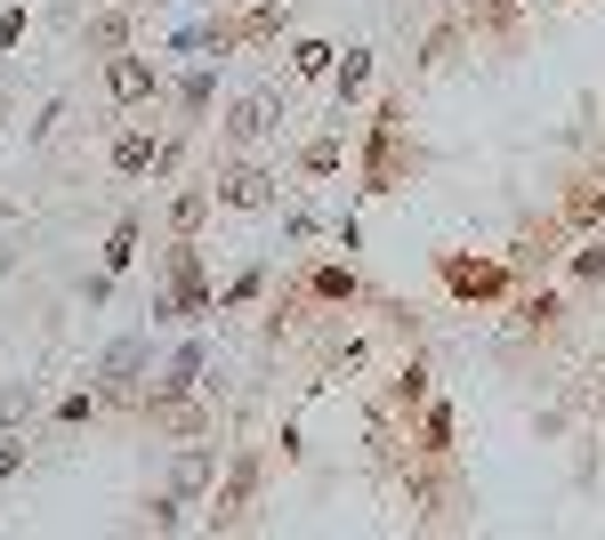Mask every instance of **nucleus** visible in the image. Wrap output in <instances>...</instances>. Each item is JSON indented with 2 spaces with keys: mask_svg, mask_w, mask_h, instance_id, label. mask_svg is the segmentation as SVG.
Listing matches in <instances>:
<instances>
[{
  "mask_svg": "<svg viewBox=\"0 0 605 540\" xmlns=\"http://www.w3.org/2000/svg\"><path fill=\"white\" fill-rule=\"evenodd\" d=\"M202 218H211V194H202V186L170 202V234H202Z\"/></svg>",
  "mask_w": 605,
  "mask_h": 540,
  "instance_id": "obj_18",
  "label": "nucleus"
},
{
  "mask_svg": "<svg viewBox=\"0 0 605 540\" xmlns=\"http://www.w3.org/2000/svg\"><path fill=\"white\" fill-rule=\"evenodd\" d=\"M315 298H355V275H348V266H323V275H315Z\"/></svg>",
  "mask_w": 605,
  "mask_h": 540,
  "instance_id": "obj_22",
  "label": "nucleus"
},
{
  "mask_svg": "<svg viewBox=\"0 0 605 540\" xmlns=\"http://www.w3.org/2000/svg\"><path fill=\"white\" fill-rule=\"evenodd\" d=\"M138 371H146V340L129 331V340H114L106 363H97V387H106V395H129V387H138Z\"/></svg>",
  "mask_w": 605,
  "mask_h": 540,
  "instance_id": "obj_5",
  "label": "nucleus"
},
{
  "mask_svg": "<svg viewBox=\"0 0 605 540\" xmlns=\"http://www.w3.org/2000/svg\"><path fill=\"white\" fill-rule=\"evenodd\" d=\"M178 509H186L178 492H170V500H154V509H146V524H154V532H170V524H178Z\"/></svg>",
  "mask_w": 605,
  "mask_h": 540,
  "instance_id": "obj_27",
  "label": "nucleus"
},
{
  "mask_svg": "<svg viewBox=\"0 0 605 540\" xmlns=\"http://www.w3.org/2000/svg\"><path fill=\"white\" fill-rule=\"evenodd\" d=\"M420 395H428V371H420V363H412V371H396V403H403V412H412Z\"/></svg>",
  "mask_w": 605,
  "mask_h": 540,
  "instance_id": "obj_23",
  "label": "nucleus"
},
{
  "mask_svg": "<svg viewBox=\"0 0 605 540\" xmlns=\"http://www.w3.org/2000/svg\"><path fill=\"white\" fill-rule=\"evenodd\" d=\"M420 452H428V460H445V452H452V412H445V403H428V420H420Z\"/></svg>",
  "mask_w": 605,
  "mask_h": 540,
  "instance_id": "obj_17",
  "label": "nucleus"
},
{
  "mask_svg": "<svg viewBox=\"0 0 605 540\" xmlns=\"http://www.w3.org/2000/svg\"><path fill=\"white\" fill-rule=\"evenodd\" d=\"M211 484H218V452H211V444H178V460H170V492L194 500V492H211Z\"/></svg>",
  "mask_w": 605,
  "mask_h": 540,
  "instance_id": "obj_6",
  "label": "nucleus"
},
{
  "mask_svg": "<svg viewBox=\"0 0 605 540\" xmlns=\"http://www.w3.org/2000/svg\"><path fill=\"white\" fill-rule=\"evenodd\" d=\"M211 97H218V73H211V65L178 81V106H186V114H211Z\"/></svg>",
  "mask_w": 605,
  "mask_h": 540,
  "instance_id": "obj_20",
  "label": "nucleus"
},
{
  "mask_svg": "<svg viewBox=\"0 0 605 540\" xmlns=\"http://www.w3.org/2000/svg\"><path fill=\"white\" fill-rule=\"evenodd\" d=\"M17 468H25V444H17V435H0V484H9Z\"/></svg>",
  "mask_w": 605,
  "mask_h": 540,
  "instance_id": "obj_28",
  "label": "nucleus"
},
{
  "mask_svg": "<svg viewBox=\"0 0 605 540\" xmlns=\"http://www.w3.org/2000/svg\"><path fill=\"white\" fill-rule=\"evenodd\" d=\"M557 315H565V307H557V298L541 291V298H533V307H525V331H557Z\"/></svg>",
  "mask_w": 605,
  "mask_h": 540,
  "instance_id": "obj_24",
  "label": "nucleus"
},
{
  "mask_svg": "<svg viewBox=\"0 0 605 540\" xmlns=\"http://www.w3.org/2000/svg\"><path fill=\"white\" fill-rule=\"evenodd\" d=\"M565 218H574V226H589V218H605V178H582L574 194H565Z\"/></svg>",
  "mask_w": 605,
  "mask_h": 540,
  "instance_id": "obj_16",
  "label": "nucleus"
},
{
  "mask_svg": "<svg viewBox=\"0 0 605 540\" xmlns=\"http://www.w3.org/2000/svg\"><path fill=\"white\" fill-rule=\"evenodd\" d=\"M445 283L460 298H492L500 283H509V266H500V258H445Z\"/></svg>",
  "mask_w": 605,
  "mask_h": 540,
  "instance_id": "obj_8",
  "label": "nucleus"
},
{
  "mask_svg": "<svg viewBox=\"0 0 605 540\" xmlns=\"http://www.w3.org/2000/svg\"><path fill=\"white\" fill-rule=\"evenodd\" d=\"M106 97L114 106H146L154 97V65L146 57H106Z\"/></svg>",
  "mask_w": 605,
  "mask_h": 540,
  "instance_id": "obj_7",
  "label": "nucleus"
},
{
  "mask_svg": "<svg viewBox=\"0 0 605 540\" xmlns=\"http://www.w3.org/2000/svg\"><path fill=\"white\" fill-rule=\"evenodd\" d=\"M485 17H509V0H485Z\"/></svg>",
  "mask_w": 605,
  "mask_h": 540,
  "instance_id": "obj_30",
  "label": "nucleus"
},
{
  "mask_svg": "<svg viewBox=\"0 0 605 540\" xmlns=\"http://www.w3.org/2000/svg\"><path fill=\"white\" fill-rule=\"evenodd\" d=\"M266 129H275V97H243L234 121H226V138H234V146H258Z\"/></svg>",
  "mask_w": 605,
  "mask_h": 540,
  "instance_id": "obj_11",
  "label": "nucleus"
},
{
  "mask_svg": "<svg viewBox=\"0 0 605 540\" xmlns=\"http://www.w3.org/2000/svg\"><path fill=\"white\" fill-rule=\"evenodd\" d=\"M331 65H340V49H331V41H299V49H291V73H299V81H323Z\"/></svg>",
  "mask_w": 605,
  "mask_h": 540,
  "instance_id": "obj_15",
  "label": "nucleus"
},
{
  "mask_svg": "<svg viewBox=\"0 0 605 540\" xmlns=\"http://www.w3.org/2000/svg\"><path fill=\"white\" fill-rule=\"evenodd\" d=\"M162 275H170V298H154V323H194V315H211V283H202L194 234H178V243L162 251Z\"/></svg>",
  "mask_w": 605,
  "mask_h": 540,
  "instance_id": "obj_1",
  "label": "nucleus"
},
{
  "mask_svg": "<svg viewBox=\"0 0 605 540\" xmlns=\"http://www.w3.org/2000/svg\"><path fill=\"white\" fill-rule=\"evenodd\" d=\"M283 17H291V0H258V9H243L234 24H243V41H275Z\"/></svg>",
  "mask_w": 605,
  "mask_h": 540,
  "instance_id": "obj_14",
  "label": "nucleus"
},
{
  "mask_svg": "<svg viewBox=\"0 0 605 540\" xmlns=\"http://www.w3.org/2000/svg\"><path fill=\"white\" fill-rule=\"evenodd\" d=\"M340 154H348V146H340V129H323V138H308V154H299V161H308L315 178H331V170H340Z\"/></svg>",
  "mask_w": 605,
  "mask_h": 540,
  "instance_id": "obj_19",
  "label": "nucleus"
},
{
  "mask_svg": "<svg viewBox=\"0 0 605 540\" xmlns=\"http://www.w3.org/2000/svg\"><path fill=\"white\" fill-rule=\"evenodd\" d=\"M574 275H582V283H605V243H589V251L574 258Z\"/></svg>",
  "mask_w": 605,
  "mask_h": 540,
  "instance_id": "obj_26",
  "label": "nucleus"
},
{
  "mask_svg": "<svg viewBox=\"0 0 605 540\" xmlns=\"http://www.w3.org/2000/svg\"><path fill=\"white\" fill-rule=\"evenodd\" d=\"M9 41H25V9H0V49Z\"/></svg>",
  "mask_w": 605,
  "mask_h": 540,
  "instance_id": "obj_29",
  "label": "nucleus"
},
{
  "mask_svg": "<svg viewBox=\"0 0 605 540\" xmlns=\"http://www.w3.org/2000/svg\"><path fill=\"white\" fill-rule=\"evenodd\" d=\"M129 258H138V218H121V226L106 234V275H121Z\"/></svg>",
  "mask_w": 605,
  "mask_h": 540,
  "instance_id": "obj_21",
  "label": "nucleus"
},
{
  "mask_svg": "<svg viewBox=\"0 0 605 540\" xmlns=\"http://www.w3.org/2000/svg\"><path fill=\"white\" fill-rule=\"evenodd\" d=\"M129 32H138V17H129V9H106V17L89 24V49H106V57H121V49H129Z\"/></svg>",
  "mask_w": 605,
  "mask_h": 540,
  "instance_id": "obj_13",
  "label": "nucleus"
},
{
  "mask_svg": "<svg viewBox=\"0 0 605 540\" xmlns=\"http://www.w3.org/2000/svg\"><path fill=\"white\" fill-rule=\"evenodd\" d=\"M258 283H266L258 266H251V275H234V283H226V298H218V307H243V298H258Z\"/></svg>",
  "mask_w": 605,
  "mask_h": 540,
  "instance_id": "obj_25",
  "label": "nucleus"
},
{
  "mask_svg": "<svg viewBox=\"0 0 605 540\" xmlns=\"http://www.w3.org/2000/svg\"><path fill=\"white\" fill-rule=\"evenodd\" d=\"M396 178H403V106H380L372 161H363V194H396Z\"/></svg>",
  "mask_w": 605,
  "mask_h": 540,
  "instance_id": "obj_2",
  "label": "nucleus"
},
{
  "mask_svg": "<svg viewBox=\"0 0 605 540\" xmlns=\"http://www.w3.org/2000/svg\"><path fill=\"white\" fill-rule=\"evenodd\" d=\"M218 202H226V210H266V202H275V178H266L258 161H243V170L218 178Z\"/></svg>",
  "mask_w": 605,
  "mask_h": 540,
  "instance_id": "obj_9",
  "label": "nucleus"
},
{
  "mask_svg": "<svg viewBox=\"0 0 605 540\" xmlns=\"http://www.w3.org/2000/svg\"><path fill=\"white\" fill-rule=\"evenodd\" d=\"M251 484H258V452H234L226 484H218V500H211V532H234V524L251 517Z\"/></svg>",
  "mask_w": 605,
  "mask_h": 540,
  "instance_id": "obj_3",
  "label": "nucleus"
},
{
  "mask_svg": "<svg viewBox=\"0 0 605 540\" xmlns=\"http://www.w3.org/2000/svg\"><path fill=\"white\" fill-rule=\"evenodd\" d=\"M162 161H170V146H154L146 129H121L114 138V170L121 178H146V170H162Z\"/></svg>",
  "mask_w": 605,
  "mask_h": 540,
  "instance_id": "obj_10",
  "label": "nucleus"
},
{
  "mask_svg": "<svg viewBox=\"0 0 605 540\" xmlns=\"http://www.w3.org/2000/svg\"><path fill=\"white\" fill-rule=\"evenodd\" d=\"M331 89H340V106H348V97H363V89H372V49H348L340 65H331Z\"/></svg>",
  "mask_w": 605,
  "mask_h": 540,
  "instance_id": "obj_12",
  "label": "nucleus"
},
{
  "mask_svg": "<svg viewBox=\"0 0 605 540\" xmlns=\"http://www.w3.org/2000/svg\"><path fill=\"white\" fill-rule=\"evenodd\" d=\"M202 363H211V355H202V340H186V347L170 355V371L154 380V412H170L178 395H194V387H202Z\"/></svg>",
  "mask_w": 605,
  "mask_h": 540,
  "instance_id": "obj_4",
  "label": "nucleus"
}]
</instances>
